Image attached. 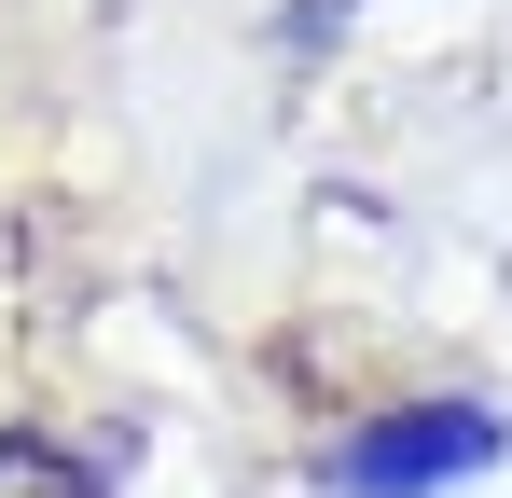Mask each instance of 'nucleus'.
<instances>
[{
  "label": "nucleus",
  "instance_id": "f257e3e1",
  "mask_svg": "<svg viewBox=\"0 0 512 498\" xmlns=\"http://www.w3.org/2000/svg\"><path fill=\"white\" fill-rule=\"evenodd\" d=\"M485 457H499V415L416 402V415H374V429L333 457V485H346V498H443L457 471H485Z\"/></svg>",
  "mask_w": 512,
  "mask_h": 498
},
{
  "label": "nucleus",
  "instance_id": "f03ea898",
  "mask_svg": "<svg viewBox=\"0 0 512 498\" xmlns=\"http://www.w3.org/2000/svg\"><path fill=\"white\" fill-rule=\"evenodd\" d=\"M0 498H97L56 443H28V429H0Z\"/></svg>",
  "mask_w": 512,
  "mask_h": 498
}]
</instances>
